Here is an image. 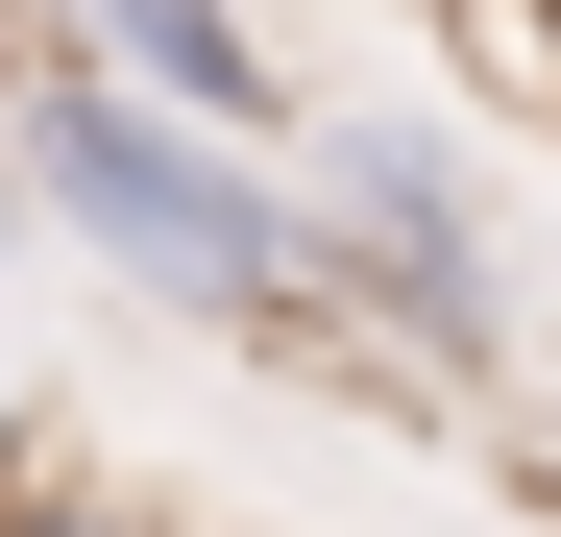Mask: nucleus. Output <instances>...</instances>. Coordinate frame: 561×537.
<instances>
[{
  "instance_id": "39448f33",
  "label": "nucleus",
  "mask_w": 561,
  "mask_h": 537,
  "mask_svg": "<svg viewBox=\"0 0 561 537\" xmlns=\"http://www.w3.org/2000/svg\"><path fill=\"white\" fill-rule=\"evenodd\" d=\"M0 268H25V171H0Z\"/></svg>"
},
{
  "instance_id": "423d86ee",
  "label": "nucleus",
  "mask_w": 561,
  "mask_h": 537,
  "mask_svg": "<svg viewBox=\"0 0 561 537\" xmlns=\"http://www.w3.org/2000/svg\"><path fill=\"white\" fill-rule=\"evenodd\" d=\"M0 439H25V415H0Z\"/></svg>"
},
{
  "instance_id": "f257e3e1",
  "label": "nucleus",
  "mask_w": 561,
  "mask_h": 537,
  "mask_svg": "<svg viewBox=\"0 0 561 537\" xmlns=\"http://www.w3.org/2000/svg\"><path fill=\"white\" fill-rule=\"evenodd\" d=\"M0 171H25V220H49V244H99L147 318L268 342V367H342V342H318V294H294V196H268V147H220V123L123 99L99 49H25V99H0Z\"/></svg>"
},
{
  "instance_id": "7ed1b4c3",
  "label": "nucleus",
  "mask_w": 561,
  "mask_h": 537,
  "mask_svg": "<svg viewBox=\"0 0 561 537\" xmlns=\"http://www.w3.org/2000/svg\"><path fill=\"white\" fill-rule=\"evenodd\" d=\"M73 49H99L123 99H171V123H220V147H294V123H318L294 73H268V25H244V0H73Z\"/></svg>"
},
{
  "instance_id": "20e7f679",
  "label": "nucleus",
  "mask_w": 561,
  "mask_h": 537,
  "mask_svg": "<svg viewBox=\"0 0 561 537\" xmlns=\"http://www.w3.org/2000/svg\"><path fill=\"white\" fill-rule=\"evenodd\" d=\"M0 537H147V489H0Z\"/></svg>"
},
{
  "instance_id": "f03ea898",
  "label": "nucleus",
  "mask_w": 561,
  "mask_h": 537,
  "mask_svg": "<svg viewBox=\"0 0 561 537\" xmlns=\"http://www.w3.org/2000/svg\"><path fill=\"white\" fill-rule=\"evenodd\" d=\"M294 294L342 367H439V391H489L513 367V244H489V171L415 147V123H318V196H294Z\"/></svg>"
}]
</instances>
